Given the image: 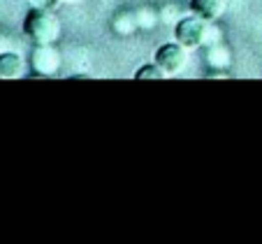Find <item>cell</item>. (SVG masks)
<instances>
[{"label":"cell","instance_id":"6da1fadb","mask_svg":"<svg viewBox=\"0 0 262 244\" xmlns=\"http://www.w3.org/2000/svg\"><path fill=\"white\" fill-rule=\"evenodd\" d=\"M24 33L35 45H56L63 33V26L56 12L45 10V7H33L24 19Z\"/></svg>","mask_w":262,"mask_h":244},{"label":"cell","instance_id":"7a4b0ae2","mask_svg":"<svg viewBox=\"0 0 262 244\" xmlns=\"http://www.w3.org/2000/svg\"><path fill=\"white\" fill-rule=\"evenodd\" d=\"M209 21L202 19V16L193 14L190 12L188 16H181V19L174 24V37L181 47H186L188 51L200 49L204 45V33H207Z\"/></svg>","mask_w":262,"mask_h":244},{"label":"cell","instance_id":"3957f363","mask_svg":"<svg viewBox=\"0 0 262 244\" xmlns=\"http://www.w3.org/2000/svg\"><path fill=\"white\" fill-rule=\"evenodd\" d=\"M154 63L163 70L165 75H177L186 68L188 63V49L181 47L179 42H167V45H160L154 54Z\"/></svg>","mask_w":262,"mask_h":244},{"label":"cell","instance_id":"277c9868","mask_svg":"<svg viewBox=\"0 0 262 244\" xmlns=\"http://www.w3.org/2000/svg\"><path fill=\"white\" fill-rule=\"evenodd\" d=\"M60 65H63V56L54 45H35L30 54V68L35 75L54 77L60 72Z\"/></svg>","mask_w":262,"mask_h":244},{"label":"cell","instance_id":"5b68a950","mask_svg":"<svg viewBox=\"0 0 262 244\" xmlns=\"http://www.w3.org/2000/svg\"><path fill=\"white\" fill-rule=\"evenodd\" d=\"M26 75V60L16 51L0 54V79H21Z\"/></svg>","mask_w":262,"mask_h":244},{"label":"cell","instance_id":"8992f818","mask_svg":"<svg viewBox=\"0 0 262 244\" xmlns=\"http://www.w3.org/2000/svg\"><path fill=\"white\" fill-rule=\"evenodd\" d=\"M190 12L207 21H218L225 12V0H190Z\"/></svg>","mask_w":262,"mask_h":244},{"label":"cell","instance_id":"52a82bcc","mask_svg":"<svg viewBox=\"0 0 262 244\" xmlns=\"http://www.w3.org/2000/svg\"><path fill=\"white\" fill-rule=\"evenodd\" d=\"M230 63H232V51H230L228 45L218 42V45L207 47V65L211 70H223L225 72L230 68Z\"/></svg>","mask_w":262,"mask_h":244},{"label":"cell","instance_id":"ba28073f","mask_svg":"<svg viewBox=\"0 0 262 244\" xmlns=\"http://www.w3.org/2000/svg\"><path fill=\"white\" fill-rule=\"evenodd\" d=\"M112 30H114L116 35H121V37H128V35H133L135 30H139L135 10H121V12H116L114 19H112Z\"/></svg>","mask_w":262,"mask_h":244},{"label":"cell","instance_id":"9c48e42d","mask_svg":"<svg viewBox=\"0 0 262 244\" xmlns=\"http://www.w3.org/2000/svg\"><path fill=\"white\" fill-rule=\"evenodd\" d=\"M135 16H137V26L139 30H154L156 26L160 24V12L151 5H142L135 10Z\"/></svg>","mask_w":262,"mask_h":244},{"label":"cell","instance_id":"30bf717a","mask_svg":"<svg viewBox=\"0 0 262 244\" xmlns=\"http://www.w3.org/2000/svg\"><path fill=\"white\" fill-rule=\"evenodd\" d=\"M165 72L158 68L156 63H151V65H142V68L135 72V79L137 82H146V79H151V82H156V79H165Z\"/></svg>","mask_w":262,"mask_h":244},{"label":"cell","instance_id":"8fae6325","mask_svg":"<svg viewBox=\"0 0 262 244\" xmlns=\"http://www.w3.org/2000/svg\"><path fill=\"white\" fill-rule=\"evenodd\" d=\"M221 37H223V30L218 28V24H216V21H209V26H207V33H204V45H202V47L218 45V42H223Z\"/></svg>","mask_w":262,"mask_h":244},{"label":"cell","instance_id":"7c38bea8","mask_svg":"<svg viewBox=\"0 0 262 244\" xmlns=\"http://www.w3.org/2000/svg\"><path fill=\"white\" fill-rule=\"evenodd\" d=\"M179 19H181V14H179L177 5H169L160 12V21H165V24H172V21H179Z\"/></svg>","mask_w":262,"mask_h":244},{"label":"cell","instance_id":"4fadbf2b","mask_svg":"<svg viewBox=\"0 0 262 244\" xmlns=\"http://www.w3.org/2000/svg\"><path fill=\"white\" fill-rule=\"evenodd\" d=\"M33 7H45V10H51L54 5H58L60 0H30Z\"/></svg>","mask_w":262,"mask_h":244},{"label":"cell","instance_id":"5bb4252c","mask_svg":"<svg viewBox=\"0 0 262 244\" xmlns=\"http://www.w3.org/2000/svg\"><path fill=\"white\" fill-rule=\"evenodd\" d=\"M60 3H68V5H79V3H84V0H60Z\"/></svg>","mask_w":262,"mask_h":244}]
</instances>
